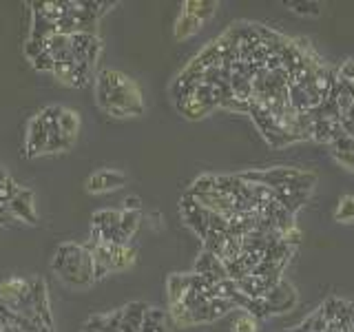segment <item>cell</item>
I'll use <instances>...</instances> for the list:
<instances>
[{
    "mask_svg": "<svg viewBox=\"0 0 354 332\" xmlns=\"http://www.w3.org/2000/svg\"><path fill=\"white\" fill-rule=\"evenodd\" d=\"M239 180L248 184H259L274 195L279 206L295 217V213L301 208L308 197L313 195L317 175L313 171L292 169V166H274L266 171H246L237 175Z\"/></svg>",
    "mask_w": 354,
    "mask_h": 332,
    "instance_id": "1",
    "label": "cell"
},
{
    "mask_svg": "<svg viewBox=\"0 0 354 332\" xmlns=\"http://www.w3.org/2000/svg\"><path fill=\"white\" fill-rule=\"evenodd\" d=\"M97 107L113 118H133L144 113V100L140 86L124 73L104 69L95 84Z\"/></svg>",
    "mask_w": 354,
    "mask_h": 332,
    "instance_id": "2",
    "label": "cell"
},
{
    "mask_svg": "<svg viewBox=\"0 0 354 332\" xmlns=\"http://www.w3.org/2000/svg\"><path fill=\"white\" fill-rule=\"evenodd\" d=\"M51 270L71 288H86L93 284V257L80 243H60L53 255Z\"/></svg>",
    "mask_w": 354,
    "mask_h": 332,
    "instance_id": "3",
    "label": "cell"
},
{
    "mask_svg": "<svg viewBox=\"0 0 354 332\" xmlns=\"http://www.w3.org/2000/svg\"><path fill=\"white\" fill-rule=\"evenodd\" d=\"M299 302V295H297V288L288 282V279H281L277 282L268 293L261 297V304H263V310H266V317H274V315H283V313H290V310L297 306Z\"/></svg>",
    "mask_w": 354,
    "mask_h": 332,
    "instance_id": "4",
    "label": "cell"
},
{
    "mask_svg": "<svg viewBox=\"0 0 354 332\" xmlns=\"http://www.w3.org/2000/svg\"><path fill=\"white\" fill-rule=\"evenodd\" d=\"M29 286L31 279H22V277H9V279L0 282V306L20 315H27L29 306Z\"/></svg>",
    "mask_w": 354,
    "mask_h": 332,
    "instance_id": "5",
    "label": "cell"
},
{
    "mask_svg": "<svg viewBox=\"0 0 354 332\" xmlns=\"http://www.w3.org/2000/svg\"><path fill=\"white\" fill-rule=\"evenodd\" d=\"M69 49L77 62H88L91 66H95L100 51H102V42H100L95 33L75 31L69 36Z\"/></svg>",
    "mask_w": 354,
    "mask_h": 332,
    "instance_id": "6",
    "label": "cell"
},
{
    "mask_svg": "<svg viewBox=\"0 0 354 332\" xmlns=\"http://www.w3.org/2000/svg\"><path fill=\"white\" fill-rule=\"evenodd\" d=\"M47 142H49V127H47V120L42 116V111H38L27 127V155L29 158L44 155V151H47Z\"/></svg>",
    "mask_w": 354,
    "mask_h": 332,
    "instance_id": "7",
    "label": "cell"
},
{
    "mask_svg": "<svg viewBox=\"0 0 354 332\" xmlns=\"http://www.w3.org/2000/svg\"><path fill=\"white\" fill-rule=\"evenodd\" d=\"M180 208H182V217H184V221H186V226L188 228H193L199 237H206L208 235V215H210V210L208 208H204L202 204L197 202V199H193L191 195H186L184 199H182V204H180Z\"/></svg>",
    "mask_w": 354,
    "mask_h": 332,
    "instance_id": "8",
    "label": "cell"
},
{
    "mask_svg": "<svg viewBox=\"0 0 354 332\" xmlns=\"http://www.w3.org/2000/svg\"><path fill=\"white\" fill-rule=\"evenodd\" d=\"M9 210L14 219L25 221V224L36 226L38 224V213H36V202H33V191L31 188H18L16 195L9 199Z\"/></svg>",
    "mask_w": 354,
    "mask_h": 332,
    "instance_id": "9",
    "label": "cell"
},
{
    "mask_svg": "<svg viewBox=\"0 0 354 332\" xmlns=\"http://www.w3.org/2000/svg\"><path fill=\"white\" fill-rule=\"evenodd\" d=\"M127 184V175L122 171H113V169H104V171H95L91 177L86 180V191L88 193H111L118 191Z\"/></svg>",
    "mask_w": 354,
    "mask_h": 332,
    "instance_id": "10",
    "label": "cell"
},
{
    "mask_svg": "<svg viewBox=\"0 0 354 332\" xmlns=\"http://www.w3.org/2000/svg\"><path fill=\"white\" fill-rule=\"evenodd\" d=\"M195 273L202 275V277H208L210 282H224V279H228L226 266L221 264V259L217 257V255L208 252V250H202V255L197 257Z\"/></svg>",
    "mask_w": 354,
    "mask_h": 332,
    "instance_id": "11",
    "label": "cell"
},
{
    "mask_svg": "<svg viewBox=\"0 0 354 332\" xmlns=\"http://www.w3.org/2000/svg\"><path fill=\"white\" fill-rule=\"evenodd\" d=\"M151 306L147 302H131L120 310V332H140L142 321Z\"/></svg>",
    "mask_w": 354,
    "mask_h": 332,
    "instance_id": "12",
    "label": "cell"
},
{
    "mask_svg": "<svg viewBox=\"0 0 354 332\" xmlns=\"http://www.w3.org/2000/svg\"><path fill=\"white\" fill-rule=\"evenodd\" d=\"M330 153H332V160H335L341 169L354 173V138L350 136L339 138L335 144H330Z\"/></svg>",
    "mask_w": 354,
    "mask_h": 332,
    "instance_id": "13",
    "label": "cell"
},
{
    "mask_svg": "<svg viewBox=\"0 0 354 332\" xmlns=\"http://www.w3.org/2000/svg\"><path fill=\"white\" fill-rule=\"evenodd\" d=\"M31 7H33V11H31V14H33V22H31L29 40L44 44V40H47L49 36H53V33H55V25H53V22H49L47 18H44V14L40 11L38 3H31Z\"/></svg>",
    "mask_w": 354,
    "mask_h": 332,
    "instance_id": "14",
    "label": "cell"
},
{
    "mask_svg": "<svg viewBox=\"0 0 354 332\" xmlns=\"http://www.w3.org/2000/svg\"><path fill=\"white\" fill-rule=\"evenodd\" d=\"M202 25H204V22L199 18H195L191 11L182 9L180 16H177V20H175V40H188L191 36H195L199 29H202Z\"/></svg>",
    "mask_w": 354,
    "mask_h": 332,
    "instance_id": "15",
    "label": "cell"
},
{
    "mask_svg": "<svg viewBox=\"0 0 354 332\" xmlns=\"http://www.w3.org/2000/svg\"><path fill=\"white\" fill-rule=\"evenodd\" d=\"M140 332H169V315L160 308H149Z\"/></svg>",
    "mask_w": 354,
    "mask_h": 332,
    "instance_id": "16",
    "label": "cell"
},
{
    "mask_svg": "<svg viewBox=\"0 0 354 332\" xmlns=\"http://www.w3.org/2000/svg\"><path fill=\"white\" fill-rule=\"evenodd\" d=\"M219 3L217 0H186V3H182V9L186 11H191V14L195 18H199L202 22L210 20L215 16V11H217Z\"/></svg>",
    "mask_w": 354,
    "mask_h": 332,
    "instance_id": "17",
    "label": "cell"
},
{
    "mask_svg": "<svg viewBox=\"0 0 354 332\" xmlns=\"http://www.w3.org/2000/svg\"><path fill=\"white\" fill-rule=\"evenodd\" d=\"M109 250H111V259H109L111 270H127L136 261V250L129 246H111L109 243Z\"/></svg>",
    "mask_w": 354,
    "mask_h": 332,
    "instance_id": "18",
    "label": "cell"
},
{
    "mask_svg": "<svg viewBox=\"0 0 354 332\" xmlns=\"http://www.w3.org/2000/svg\"><path fill=\"white\" fill-rule=\"evenodd\" d=\"M283 5L295 16H304V18H319L324 14V3H317V0H304V3H299V0H286Z\"/></svg>",
    "mask_w": 354,
    "mask_h": 332,
    "instance_id": "19",
    "label": "cell"
},
{
    "mask_svg": "<svg viewBox=\"0 0 354 332\" xmlns=\"http://www.w3.org/2000/svg\"><path fill=\"white\" fill-rule=\"evenodd\" d=\"M58 127L62 131V136L75 140L77 138V131H80V116H77L73 109H64L62 107L60 116H58Z\"/></svg>",
    "mask_w": 354,
    "mask_h": 332,
    "instance_id": "20",
    "label": "cell"
},
{
    "mask_svg": "<svg viewBox=\"0 0 354 332\" xmlns=\"http://www.w3.org/2000/svg\"><path fill=\"white\" fill-rule=\"evenodd\" d=\"M337 224H354V195H341L335 206Z\"/></svg>",
    "mask_w": 354,
    "mask_h": 332,
    "instance_id": "21",
    "label": "cell"
},
{
    "mask_svg": "<svg viewBox=\"0 0 354 332\" xmlns=\"http://www.w3.org/2000/svg\"><path fill=\"white\" fill-rule=\"evenodd\" d=\"M232 332H259V321L248 313H239L232 321Z\"/></svg>",
    "mask_w": 354,
    "mask_h": 332,
    "instance_id": "22",
    "label": "cell"
},
{
    "mask_svg": "<svg viewBox=\"0 0 354 332\" xmlns=\"http://www.w3.org/2000/svg\"><path fill=\"white\" fill-rule=\"evenodd\" d=\"M31 64H33V69H36V71H49V73H53V55L47 53V51L38 53L36 58L31 60Z\"/></svg>",
    "mask_w": 354,
    "mask_h": 332,
    "instance_id": "23",
    "label": "cell"
},
{
    "mask_svg": "<svg viewBox=\"0 0 354 332\" xmlns=\"http://www.w3.org/2000/svg\"><path fill=\"white\" fill-rule=\"evenodd\" d=\"M339 77H343V80H348L352 86H354V58H348L346 62H343L339 69H335Z\"/></svg>",
    "mask_w": 354,
    "mask_h": 332,
    "instance_id": "24",
    "label": "cell"
},
{
    "mask_svg": "<svg viewBox=\"0 0 354 332\" xmlns=\"http://www.w3.org/2000/svg\"><path fill=\"white\" fill-rule=\"evenodd\" d=\"M14 221V215H11V210L5 202H0V226H7Z\"/></svg>",
    "mask_w": 354,
    "mask_h": 332,
    "instance_id": "25",
    "label": "cell"
},
{
    "mask_svg": "<svg viewBox=\"0 0 354 332\" xmlns=\"http://www.w3.org/2000/svg\"><path fill=\"white\" fill-rule=\"evenodd\" d=\"M124 210H140V197H127Z\"/></svg>",
    "mask_w": 354,
    "mask_h": 332,
    "instance_id": "26",
    "label": "cell"
},
{
    "mask_svg": "<svg viewBox=\"0 0 354 332\" xmlns=\"http://www.w3.org/2000/svg\"><path fill=\"white\" fill-rule=\"evenodd\" d=\"M0 332H16V330L11 328L9 324H5V321H0Z\"/></svg>",
    "mask_w": 354,
    "mask_h": 332,
    "instance_id": "27",
    "label": "cell"
},
{
    "mask_svg": "<svg viewBox=\"0 0 354 332\" xmlns=\"http://www.w3.org/2000/svg\"><path fill=\"white\" fill-rule=\"evenodd\" d=\"M5 180H9V175L5 173V169H3V166H0V184H3Z\"/></svg>",
    "mask_w": 354,
    "mask_h": 332,
    "instance_id": "28",
    "label": "cell"
},
{
    "mask_svg": "<svg viewBox=\"0 0 354 332\" xmlns=\"http://www.w3.org/2000/svg\"><path fill=\"white\" fill-rule=\"evenodd\" d=\"M82 332H91V330H86V328H82Z\"/></svg>",
    "mask_w": 354,
    "mask_h": 332,
    "instance_id": "29",
    "label": "cell"
}]
</instances>
